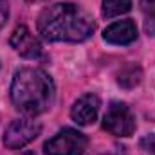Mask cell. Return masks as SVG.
<instances>
[{
  "label": "cell",
  "instance_id": "11",
  "mask_svg": "<svg viewBox=\"0 0 155 155\" xmlns=\"http://www.w3.org/2000/svg\"><path fill=\"white\" fill-rule=\"evenodd\" d=\"M139 146H141L144 152L155 155V134H148V135H144V137L139 141Z\"/></svg>",
  "mask_w": 155,
  "mask_h": 155
},
{
  "label": "cell",
  "instance_id": "2",
  "mask_svg": "<svg viewBox=\"0 0 155 155\" xmlns=\"http://www.w3.org/2000/svg\"><path fill=\"white\" fill-rule=\"evenodd\" d=\"M11 99L24 114L38 116L45 112L54 101L52 78L41 69H20L11 83Z\"/></svg>",
  "mask_w": 155,
  "mask_h": 155
},
{
  "label": "cell",
  "instance_id": "8",
  "mask_svg": "<svg viewBox=\"0 0 155 155\" xmlns=\"http://www.w3.org/2000/svg\"><path fill=\"white\" fill-rule=\"evenodd\" d=\"M103 38L112 45H128L137 38V27L132 20H121L105 29Z\"/></svg>",
  "mask_w": 155,
  "mask_h": 155
},
{
  "label": "cell",
  "instance_id": "13",
  "mask_svg": "<svg viewBox=\"0 0 155 155\" xmlns=\"http://www.w3.org/2000/svg\"><path fill=\"white\" fill-rule=\"evenodd\" d=\"M9 16V5H7V0H0V27L5 24Z\"/></svg>",
  "mask_w": 155,
  "mask_h": 155
},
{
  "label": "cell",
  "instance_id": "14",
  "mask_svg": "<svg viewBox=\"0 0 155 155\" xmlns=\"http://www.w3.org/2000/svg\"><path fill=\"white\" fill-rule=\"evenodd\" d=\"M18 155H35L33 152H22V153H18Z\"/></svg>",
  "mask_w": 155,
  "mask_h": 155
},
{
  "label": "cell",
  "instance_id": "4",
  "mask_svg": "<svg viewBox=\"0 0 155 155\" xmlns=\"http://www.w3.org/2000/svg\"><path fill=\"white\" fill-rule=\"evenodd\" d=\"M103 126L116 137H130L135 132V117L124 103L114 101L103 117Z\"/></svg>",
  "mask_w": 155,
  "mask_h": 155
},
{
  "label": "cell",
  "instance_id": "12",
  "mask_svg": "<svg viewBox=\"0 0 155 155\" xmlns=\"http://www.w3.org/2000/svg\"><path fill=\"white\" fill-rule=\"evenodd\" d=\"M141 7H143L146 16L155 20V0H141Z\"/></svg>",
  "mask_w": 155,
  "mask_h": 155
},
{
  "label": "cell",
  "instance_id": "6",
  "mask_svg": "<svg viewBox=\"0 0 155 155\" xmlns=\"http://www.w3.org/2000/svg\"><path fill=\"white\" fill-rule=\"evenodd\" d=\"M11 47L24 58H40L41 56V45L40 41L35 38V35L25 27V25H20L13 31L11 40H9Z\"/></svg>",
  "mask_w": 155,
  "mask_h": 155
},
{
  "label": "cell",
  "instance_id": "3",
  "mask_svg": "<svg viewBox=\"0 0 155 155\" xmlns=\"http://www.w3.org/2000/svg\"><path fill=\"white\" fill-rule=\"evenodd\" d=\"M87 146V137L74 128H63L43 146L45 155H81Z\"/></svg>",
  "mask_w": 155,
  "mask_h": 155
},
{
  "label": "cell",
  "instance_id": "1",
  "mask_svg": "<svg viewBox=\"0 0 155 155\" xmlns=\"http://www.w3.org/2000/svg\"><path fill=\"white\" fill-rule=\"evenodd\" d=\"M92 16L76 4H54L38 16L40 35L49 41H83L94 33Z\"/></svg>",
  "mask_w": 155,
  "mask_h": 155
},
{
  "label": "cell",
  "instance_id": "5",
  "mask_svg": "<svg viewBox=\"0 0 155 155\" xmlns=\"http://www.w3.org/2000/svg\"><path fill=\"white\" fill-rule=\"evenodd\" d=\"M41 132V124L31 119H16L13 121L5 134H4V144L11 150H18L24 148L25 144H29L31 141H35Z\"/></svg>",
  "mask_w": 155,
  "mask_h": 155
},
{
  "label": "cell",
  "instance_id": "9",
  "mask_svg": "<svg viewBox=\"0 0 155 155\" xmlns=\"http://www.w3.org/2000/svg\"><path fill=\"white\" fill-rule=\"evenodd\" d=\"M132 9V0H103V16L105 18H114L123 13H128Z\"/></svg>",
  "mask_w": 155,
  "mask_h": 155
},
{
  "label": "cell",
  "instance_id": "10",
  "mask_svg": "<svg viewBox=\"0 0 155 155\" xmlns=\"http://www.w3.org/2000/svg\"><path fill=\"white\" fill-rule=\"evenodd\" d=\"M139 81H141V71L135 69V67H130L128 72H123V74L119 76V83L124 85V87H134V85H137Z\"/></svg>",
  "mask_w": 155,
  "mask_h": 155
},
{
  "label": "cell",
  "instance_id": "7",
  "mask_svg": "<svg viewBox=\"0 0 155 155\" xmlns=\"http://www.w3.org/2000/svg\"><path fill=\"white\" fill-rule=\"evenodd\" d=\"M99 97L96 94H85L78 99L71 110V116L78 124H90L96 121L99 112Z\"/></svg>",
  "mask_w": 155,
  "mask_h": 155
}]
</instances>
